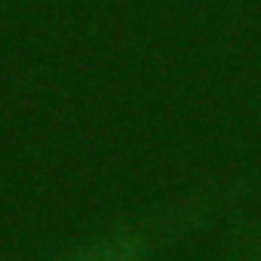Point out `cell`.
<instances>
[{
    "instance_id": "obj_1",
    "label": "cell",
    "mask_w": 261,
    "mask_h": 261,
    "mask_svg": "<svg viewBox=\"0 0 261 261\" xmlns=\"http://www.w3.org/2000/svg\"><path fill=\"white\" fill-rule=\"evenodd\" d=\"M148 243L136 230H114L108 237H98L77 252H71L65 261H145Z\"/></svg>"
}]
</instances>
